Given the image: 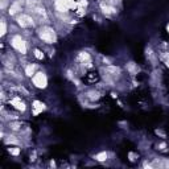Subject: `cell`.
Here are the masks:
<instances>
[{
    "mask_svg": "<svg viewBox=\"0 0 169 169\" xmlns=\"http://www.w3.org/2000/svg\"><path fill=\"white\" fill-rule=\"evenodd\" d=\"M38 36H40V38H41L42 41L48 42V44H53V42H55V40H57V37H55V32L49 27L41 28V29L38 31Z\"/></svg>",
    "mask_w": 169,
    "mask_h": 169,
    "instance_id": "1",
    "label": "cell"
},
{
    "mask_svg": "<svg viewBox=\"0 0 169 169\" xmlns=\"http://www.w3.org/2000/svg\"><path fill=\"white\" fill-rule=\"evenodd\" d=\"M11 44H12V46H13L16 50H19L21 54H25V53H27V44H25V41L20 36H15V37L12 38Z\"/></svg>",
    "mask_w": 169,
    "mask_h": 169,
    "instance_id": "2",
    "label": "cell"
},
{
    "mask_svg": "<svg viewBox=\"0 0 169 169\" xmlns=\"http://www.w3.org/2000/svg\"><path fill=\"white\" fill-rule=\"evenodd\" d=\"M33 83H35L36 87H40V89H45L46 85H48V79H46V75H45L42 71H38L33 75Z\"/></svg>",
    "mask_w": 169,
    "mask_h": 169,
    "instance_id": "3",
    "label": "cell"
},
{
    "mask_svg": "<svg viewBox=\"0 0 169 169\" xmlns=\"http://www.w3.org/2000/svg\"><path fill=\"white\" fill-rule=\"evenodd\" d=\"M17 23H19V25H21V27H24V28L33 25V20H32V17L28 16V15H21V16H19Z\"/></svg>",
    "mask_w": 169,
    "mask_h": 169,
    "instance_id": "4",
    "label": "cell"
},
{
    "mask_svg": "<svg viewBox=\"0 0 169 169\" xmlns=\"http://www.w3.org/2000/svg\"><path fill=\"white\" fill-rule=\"evenodd\" d=\"M55 8H57V11H59V12H66V11L69 9V0H55L54 3Z\"/></svg>",
    "mask_w": 169,
    "mask_h": 169,
    "instance_id": "5",
    "label": "cell"
},
{
    "mask_svg": "<svg viewBox=\"0 0 169 169\" xmlns=\"http://www.w3.org/2000/svg\"><path fill=\"white\" fill-rule=\"evenodd\" d=\"M44 110H45V104L42 102H40V100H35L33 102V114L35 115H38Z\"/></svg>",
    "mask_w": 169,
    "mask_h": 169,
    "instance_id": "6",
    "label": "cell"
},
{
    "mask_svg": "<svg viewBox=\"0 0 169 169\" xmlns=\"http://www.w3.org/2000/svg\"><path fill=\"white\" fill-rule=\"evenodd\" d=\"M11 104L16 108V110H19V111H24L25 110V104L21 102V99L20 98H15V99H12L11 100Z\"/></svg>",
    "mask_w": 169,
    "mask_h": 169,
    "instance_id": "7",
    "label": "cell"
},
{
    "mask_svg": "<svg viewBox=\"0 0 169 169\" xmlns=\"http://www.w3.org/2000/svg\"><path fill=\"white\" fill-rule=\"evenodd\" d=\"M19 11H21V5H20V3L19 1H15L12 5H11V8H9V15H15V13H17Z\"/></svg>",
    "mask_w": 169,
    "mask_h": 169,
    "instance_id": "8",
    "label": "cell"
},
{
    "mask_svg": "<svg viewBox=\"0 0 169 169\" xmlns=\"http://www.w3.org/2000/svg\"><path fill=\"white\" fill-rule=\"evenodd\" d=\"M35 69H36V66L35 65H28L27 66V69H25V73H27V75L28 77H32V75H35L36 73H35Z\"/></svg>",
    "mask_w": 169,
    "mask_h": 169,
    "instance_id": "9",
    "label": "cell"
},
{
    "mask_svg": "<svg viewBox=\"0 0 169 169\" xmlns=\"http://www.w3.org/2000/svg\"><path fill=\"white\" fill-rule=\"evenodd\" d=\"M78 58L81 59V61H83V62H85V61H86L87 62V65H90V62H91V59H90V55H89V53H81L79 54V57H78Z\"/></svg>",
    "mask_w": 169,
    "mask_h": 169,
    "instance_id": "10",
    "label": "cell"
},
{
    "mask_svg": "<svg viewBox=\"0 0 169 169\" xmlns=\"http://www.w3.org/2000/svg\"><path fill=\"white\" fill-rule=\"evenodd\" d=\"M106 159H107L106 152H100V153H98V155L95 156V160H97V161H104Z\"/></svg>",
    "mask_w": 169,
    "mask_h": 169,
    "instance_id": "11",
    "label": "cell"
},
{
    "mask_svg": "<svg viewBox=\"0 0 169 169\" xmlns=\"http://www.w3.org/2000/svg\"><path fill=\"white\" fill-rule=\"evenodd\" d=\"M0 25H1V32H0V35H1V36H4L5 33H7V25H5V21L3 20Z\"/></svg>",
    "mask_w": 169,
    "mask_h": 169,
    "instance_id": "12",
    "label": "cell"
},
{
    "mask_svg": "<svg viewBox=\"0 0 169 169\" xmlns=\"http://www.w3.org/2000/svg\"><path fill=\"white\" fill-rule=\"evenodd\" d=\"M35 55H36V58H38V59L44 58V53H41L40 50H35Z\"/></svg>",
    "mask_w": 169,
    "mask_h": 169,
    "instance_id": "13",
    "label": "cell"
},
{
    "mask_svg": "<svg viewBox=\"0 0 169 169\" xmlns=\"http://www.w3.org/2000/svg\"><path fill=\"white\" fill-rule=\"evenodd\" d=\"M77 3H78V7H81V8H82V7H86V5H87V1H86V0H78Z\"/></svg>",
    "mask_w": 169,
    "mask_h": 169,
    "instance_id": "14",
    "label": "cell"
},
{
    "mask_svg": "<svg viewBox=\"0 0 169 169\" xmlns=\"http://www.w3.org/2000/svg\"><path fill=\"white\" fill-rule=\"evenodd\" d=\"M103 9H104V12H107V13H114L115 12V9L112 7H103Z\"/></svg>",
    "mask_w": 169,
    "mask_h": 169,
    "instance_id": "15",
    "label": "cell"
},
{
    "mask_svg": "<svg viewBox=\"0 0 169 169\" xmlns=\"http://www.w3.org/2000/svg\"><path fill=\"white\" fill-rule=\"evenodd\" d=\"M9 152H11V153H13V155H19L20 149H11V148H9Z\"/></svg>",
    "mask_w": 169,
    "mask_h": 169,
    "instance_id": "16",
    "label": "cell"
},
{
    "mask_svg": "<svg viewBox=\"0 0 169 169\" xmlns=\"http://www.w3.org/2000/svg\"><path fill=\"white\" fill-rule=\"evenodd\" d=\"M166 29H168V32H169V24H168V27H166Z\"/></svg>",
    "mask_w": 169,
    "mask_h": 169,
    "instance_id": "17",
    "label": "cell"
}]
</instances>
